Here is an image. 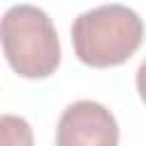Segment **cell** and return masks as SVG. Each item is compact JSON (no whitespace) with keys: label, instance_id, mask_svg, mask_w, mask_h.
<instances>
[{"label":"cell","instance_id":"cell-1","mask_svg":"<svg viewBox=\"0 0 146 146\" xmlns=\"http://www.w3.org/2000/svg\"><path fill=\"white\" fill-rule=\"evenodd\" d=\"M144 23L125 5L110 2L82 11L71 27L78 59L91 68H110L128 62L141 46Z\"/></svg>","mask_w":146,"mask_h":146},{"label":"cell","instance_id":"cell-2","mask_svg":"<svg viewBox=\"0 0 146 146\" xmlns=\"http://www.w3.org/2000/svg\"><path fill=\"white\" fill-rule=\"evenodd\" d=\"M0 46L11 71L27 80L52 75L62 62V46L52 18L34 5H14L2 14Z\"/></svg>","mask_w":146,"mask_h":146},{"label":"cell","instance_id":"cell-3","mask_svg":"<svg viewBox=\"0 0 146 146\" xmlns=\"http://www.w3.org/2000/svg\"><path fill=\"white\" fill-rule=\"evenodd\" d=\"M55 146H119V123L105 105L75 100L59 116Z\"/></svg>","mask_w":146,"mask_h":146},{"label":"cell","instance_id":"cell-4","mask_svg":"<svg viewBox=\"0 0 146 146\" xmlns=\"http://www.w3.org/2000/svg\"><path fill=\"white\" fill-rule=\"evenodd\" d=\"M0 146H34L30 123L16 114H0Z\"/></svg>","mask_w":146,"mask_h":146}]
</instances>
